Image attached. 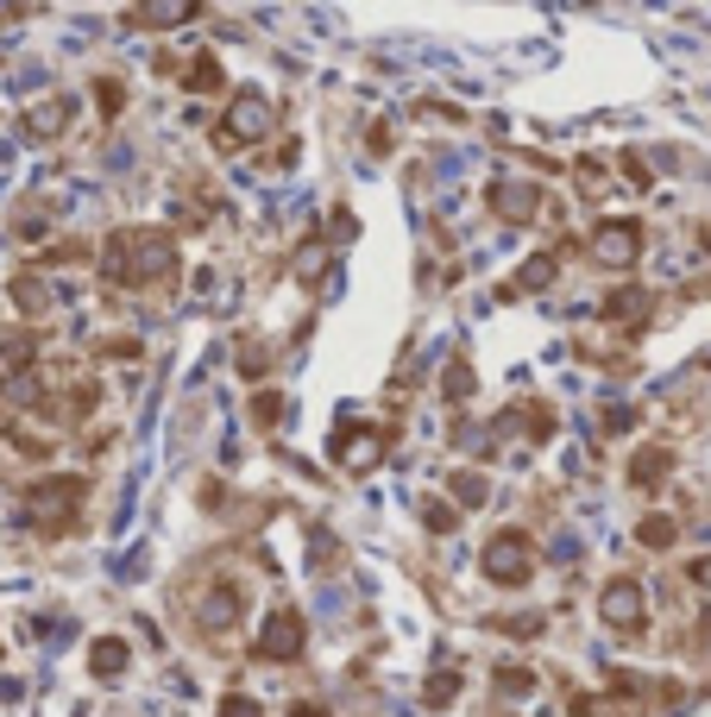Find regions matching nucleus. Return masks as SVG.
Here are the masks:
<instances>
[{
  "instance_id": "16",
  "label": "nucleus",
  "mask_w": 711,
  "mask_h": 717,
  "mask_svg": "<svg viewBox=\"0 0 711 717\" xmlns=\"http://www.w3.org/2000/svg\"><path fill=\"white\" fill-rule=\"evenodd\" d=\"M127 642L120 636H102L95 642V648H89V667H95V680H120V673H127Z\"/></svg>"
},
{
  "instance_id": "35",
  "label": "nucleus",
  "mask_w": 711,
  "mask_h": 717,
  "mask_svg": "<svg viewBox=\"0 0 711 717\" xmlns=\"http://www.w3.org/2000/svg\"><path fill=\"white\" fill-rule=\"evenodd\" d=\"M290 717H328V705H308V698H303V705H296Z\"/></svg>"
},
{
  "instance_id": "4",
  "label": "nucleus",
  "mask_w": 711,
  "mask_h": 717,
  "mask_svg": "<svg viewBox=\"0 0 711 717\" xmlns=\"http://www.w3.org/2000/svg\"><path fill=\"white\" fill-rule=\"evenodd\" d=\"M82 497H89V479H82V472H70V479H38V485H32V516H38V529H70V522H77V510H82Z\"/></svg>"
},
{
  "instance_id": "25",
  "label": "nucleus",
  "mask_w": 711,
  "mask_h": 717,
  "mask_svg": "<svg viewBox=\"0 0 711 717\" xmlns=\"http://www.w3.org/2000/svg\"><path fill=\"white\" fill-rule=\"evenodd\" d=\"M422 522H429L434 536H447V529L459 522V510H454V504H441V497H429V504H422Z\"/></svg>"
},
{
  "instance_id": "31",
  "label": "nucleus",
  "mask_w": 711,
  "mask_h": 717,
  "mask_svg": "<svg viewBox=\"0 0 711 717\" xmlns=\"http://www.w3.org/2000/svg\"><path fill=\"white\" fill-rule=\"evenodd\" d=\"M221 717H265V712H258L246 692H233V698H221Z\"/></svg>"
},
{
  "instance_id": "6",
  "label": "nucleus",
  "mask_w": 711,
  "mask_h": 717,
  "mask_svg": "<svg viewBox=\"0 0 711 717\" xmlns=\"http://www.w3.org/2000/svg\"><path fill=\"white\" fill-rule=\"evenodd\" d=\"M598 616H605V630H617V636H642L649 630V591L636 586V579H610L598 591Z\"/></svg>"
},
{
  "instance_id": "19",
  "label": "nucleus",
  "mask_w": 711,
  "mask_h": 717,
  "mask_svg": "<svg viewBox=\"0 0 711 717\" xmlns=\"http://www.w3.org/2000/svg\"><path fill=\"white\" fill-rule=\"evenodd\" d=\"M233 616H240V598H233L228 586H221V591H208V598H202V623H208V630H228Z\"/></svg>"
},
{
  "instance_id": "32",
  "label": "nucleus",
  "mask_w": 711,
  "mask_h": 717,
  "mask_svg": "<svg viewBox=\"0 0 711 717\" xmlns=\"http://www.w3.org/2000/svg\"><path fill=\"white\" fill-rule=\"evenodd\" d=\"M240 372H246V378H265V353H258L253 340L240 346Z\"/></svg>"
},
{
  "instance_id": "36",
  "label": "nucleus",
  "mask_w": 711,
  "mask_h": 717,
  "mask_svg": "<svg viewBox=\"0 0 711 717\" xmlns=\"http://www.w3.org/2000/svg\"><path fill=\"white\" fill-rule=\"evenodd\" d=\"M706 252H711V227H706Z\"/></svg>"
},
{
  "instance_id": "14",
  "label": "nucleus",
  "mask_w": 711,
  "mask_h": 717,
  "mask_svg": "<svg viewBox=\"0 0 711 717\" xmlns=\"http://www.w3.org/2000/svg\"><path fill=\"white\" fill-rule=\"evenodd\" d=\"M655 308V296L642 290V283H623V290H610L605 296V321H642Z\"/></svg>"
},
{
  "instance_id": "8",
  "label": "nucleus",
  "mask_w": 711,
  "mask_h": 717,
  "mask_svg": "<svg viewBox=\"0 0 711 717\" xmlns=\"http://www.w3.org/2000/svg\"><path fill=\"white\" fill-rule=\"evenodd\" d=\"M384 447H391L384 428H353V422H347V428L334 435V460L347 466V472H372V466L384 460Z\"/></svg>"
},
{
  "instance_id": "33",
  "label": "nucleus",
  "mask_w": 711,
  "mask_h": 717,
  "mask_svg": "<svg viewBox=\"0 0 711 717\" xmlns=\"http://www.w3.org/2000/svg\"><path fill=\"white\" fill-rule=\"evenodd\" d=\"M473 390V372H466V358H454V372H447V397H466Z\"/></svg>"
},
{
  "instance_id": "7",
  "label": "nucleus",
  "mask_w": 711,
  "mask_h": 717,
  "mask_svg": "<svg viewBox=\"0 0 711 717\" xmlns=\"http://www.w3.org/2000/svg\"><path fill=\"white\" fill-rule=\"evenodd\" d=\"M308 648V623L303 611H271L265 623H258V661H296Z\"/></svg>"
},
{
  "instance_id": "30",
  "label": "nucleus",
  "mask_w": 711,
  "mask_h": 717,
  "mask_svg": "<svg viewBox=\"0 0 711 717\" xmlns=\"http://www.w3.org/2000/svg\"><path fill=\"white\" fill-rule=\"evenodd\" d=\"M95 353H102V358H139L145 346H139V340H102Z\"/></svg>"
},
{
  "instance_id": "29",
  "label": "nucleus",
  "mask_w": 711,
  "mask_h": 717,
  "mask_svg": "<svg viewBox=\"0 0 711 717\" xmlns=\"http://www.w3.org/2000/svg\"><path fill=\"white\" fill-rule=\"evenodd\" d=\"M617 164H623V177H630V189H649V164H642L636 152H623Z\"/></svg>"
},
{
  "instance_id": "28",
  "label": "nucleus",
  "mask_w": 711,
  "mask_h": 717,
  "mask_svg": "<svg viewBox=\"0 0 711 717\" xmlns=\"http://www.w3.org/2000/svg\"><path fill=\"white\" fill-rule=\"evenodd\" d=\"M630 428H636V410H630V403L605 410V435H630Z\"/></svg>"
},
{
  "instance_id": "24",
  "label": "nucleus",
  "mask_w": 711,
  "mask_h": 717,
  "mask_svg": "<svg viewBox=\"0 0 711 717\" xmlns=\"http://www.w3.org/2000/svg\"><path fill=\"white\" fill-rule=\"evenodd\" d=\"M253 422H258V428H278V422H283V397H278V390L253 397Z\"/></svg>"
},
{
  "instance_id": "11",
  "label": "nucleus",
  "mask_w": 711,
  "mask_h": 717,
  "mask_svg": "<svg viewBox=\"0 0 711 717\" xmlns=\"http://www.w3.org/2000/svg\"><path fill=\"white\" fill-rule=\"evenodd\" d=\"M70 120H77V102H70V95L38 102V107L26 114V139H57V132H70Z\"/></svg>"
},
{
  "instance_id": "23",
  "label": "nucleus",
  "mask_w": 711,
  "mask_h": 717,
  "mask_svg": "<svg viewBox=\"0 0 711 717\" xmlns=\"http://www.w3.org/2000/svg\"><path fill=\"white\" fill-rule=\"evenodd\" d=\"M0 358H7V372H26L32 365V333H7V340H0Z\"/></svg>"
},
{
  "instance_id": "20",
  "label": "nucleus",
  "mask_w": 711,
  "mask_h": 717,
  "mask_svg": "<svg viewBox=\"0 0 711 717\" xmlns=\"http://www.w3.org/2000/svg\"><path fill=\"white\" fill-rule=\"evenodd\" d=\"M13 303L26 308V315H45V308H51V290L38 278H13Z\"/></svg>"
},
{
  "instance_id": "13",
  "label": "nucleus",
  "mask_w": 711,
  "mask_h": 717,
  "mask_svg": "<svg viewBox=\"0 0 711 717\" xmlns=\"http://www.w3.org/2000/svg\"><path fill=\"white\" fill-rule=\"evenodd\" d=\"M555 271H560V252H535L516 278H504L498 296H504V303H510V296H529V290H541V283H555Z\"/></svg>"
},
{
  "instance_id": "2",
  "label": "nucleus",
  "mask_w": 711,
  "mask_h": 717,
  "mask_svg": "<svg viewBox=\"0 0 711 717\" xmlns=\"http://www.w3.org/2000/svg\"><path fill=\"white\" fill-rule=\"evenodd\" d=\"M479 566H485L491 586H529L535 579V541L523 536V529H498V536L485 541Z\"/></svg>"
},
{
  "instance_id": "10",
  "label": "nucleus",
  "mask_w": 711,
  "mask_h": 717,
  "mask_svg": "<svg viewBox=\"0 0 711 717\" xmlns=\"http://www.w3.org/2000/svg\"><path fill=\"white\" fill-rule=\"evenodd\" d=\"M491 208H498V221H535L541 189L523 183V177H504V183H491Z\"/></svg>"
},
{
  "instance_id": "17",
  "label": "nucleus",
  "mask_w": 711,
  "mask_h": 717,
  "mask_svg": "<svg viewBox=\"0 0 711 717\" xmlns=\"http://www.w3.org/2000/svg\"><path fill=\"white\" fill-rule=\"evenodd\" d=\"M636 541H642V548H674V541H680V522H674V516H642V522H636Z\"/></svg>"
},
{
  "instance_id": "5",
  "label": "nucleus",
  "mask_w": 711,
  "mask_h": 717,
  "mask_svg": "<svg viewBox=\"0 0 711 717\" xmlns=\"http://www.w3.org/2000/svg\"><path fill=\"white\" fill-rule=\"evenodd\" d=\"M585 252H592V265H605V271H630L636 258H642V227H636L630 214H605L592 227V239H585Z\"/></svg>"
},
{
  "instance_id": "9",
  "label": "nucleus",
  "mask_w": 711,
  "mask_h": 717,
  "mask_svg": "<svg viewBox=\"0 0 711 717\" xmlns=\"http://www.w3.org/2000/svg\"><path fill=\"white\" fill-rule=\"evenodd\" d=\"M202 13V0H139L127 13V26L139 32H164V26H183V20H196Z\"/></svg>"
},
{
  "instance_id": "18",
  "label": "nucleus",
  "mask_w": 711,
  "mask_h": 717,
  "mask_svg": "<svg viewBox=\"0 0 711 717\" xmlns=\"http://www.w3.org/2000/svg\"><path fill=\"white\" fill-rule=\"evenodd\" d=\"M447 491H454V504H466V510H479V504H485V491H491V485H485V472H473V466H459L454 479H447Z\"/></svg>"
},
{
  "instance_id": "21",
  "label": "nucleus",
  "mask_w": 711,
  "mask_h": 717,
  "mask_svg": "<svg viewBox=\"0 0 711 717\" xmlns=\"http://www.w3.org/2000/svg\"><path fill=\"white\" fill-rule=\"evenodd\" d=\"M454 692H459V667H441L429 686H422V705H447Z\"/></svg>"
},
{
  "instance_id": "15",
  "label": "nucleus",
  "mask_w": 711,
  "mask_h": 717,
  "mask_svg": "<svg viewBox=\"0 0 711 717\" xmlns=\"http://www.w3.org/2000/svg\"><path fill=\"white\" fill-rule=\"evenodd\" d=\"M221 82H228V70H221L214 51L189 57V70H183V89H189V95H221Z\"/></svg>"
},
{
  "instance_id": "12",
  "label": "nucleus",
  "mask_w": 711,
  "mask_h": 717,
  "mask_svg": "<svg viewBox=\"0 0 711 717\" xmlns=\"http://www.w3.org/2000/svg\"><path fill=\"white\" fill-rule=\"evenodd\" d=\"M667 472H674V447L649 440V447H642V454L630 460V485H636V491H655L661 479H667Z\"/></svg>"
},
{
  "instance_id": "27",
  "label": "nucleus",
  "mask_w": 711,
  "mask_h": 717,
  "mask_svg": "<svg viewBox=\"0 0 711 717\" xmlns=\"http://www.w3.org/2000/svg\"><path fill=\"white\" fill-rule=\"evenodd\" d=\"M573 717H623V712H610V698H592V692H580V698H573Z\"/></svg>"
},
{
  "instance_id": "26",
  "label": "nucleus",
  "mask_w": 711,
  "mask_h": 717,
  "mask_svg": "<svg viewBox=\"0 0 711 717\" xmlns=\"http://www.w3.org/2000/svg\"><path fill=\"white\" fill-rule=\"evenodd\" d=\"M95 102H102V114H107V120H114V114L127 107V89H120V82H114V77H102V82H95Z\"/></svg>"
},
{
  "instance_id": "1",
  "label": "nucleus",
  "mask_w": 711,
  "mask_h": 717,
  "mask_svg": "<svg viewBox=\"0 0 711 717\" xmlns=\"http://www.w3.org/2000/svg\"><path fill=\"white\" fill-rule=\"evenodd\" d=\"M102 278L120 290H152L177 278V239L158 227H120L102 246Z\"/></svg>"
},
{
  "instance_id": "34",
  "label": "nucleus",
  "mask_w": 711,
  "mask_h": 717,
  "mask_svg": "<svg viewBox=\"0 0 711 717\" xmlns=\"http://www.w3.org/2000/svg\"><path fill=\"white\" fill-rule=\"evenodd\" d=\"M686 579H692L699 591H711V554H699V561L686 566Z\"/></svg>"
},
{
  "instance_id": "22",
  "label": "nucleus",
  "mask_w": 711,
  "mask_h": 717,
  "mask_svg": "<svg viewBox=\"0 0 711 717\" xmlns=\"http://www.w3.org/2000/svg\"><path fill=\"white\" fill-rule=\"evenodd\" d=\"M498 692L523 698V692H535V673H529V667H516V661H504V667H498Z\"/></svg>"
},
{
  "instance_id": "3",
  "label": "nucleus",
  "mask_w": 711,
  "mask_h": 717,
  "mask_svg": "<svg viewBox=\"0 0 711 717\" xmlns=\"http://www.w3.org/2000/svg\"><path fill=\"white\" fill-rule=\"evenodd\" d=\"M271 132V102L258 95V89H240L228 102V114H221V127H214V145L221 152H240V145H258Z\"/></svg>"
}]
</instances>
